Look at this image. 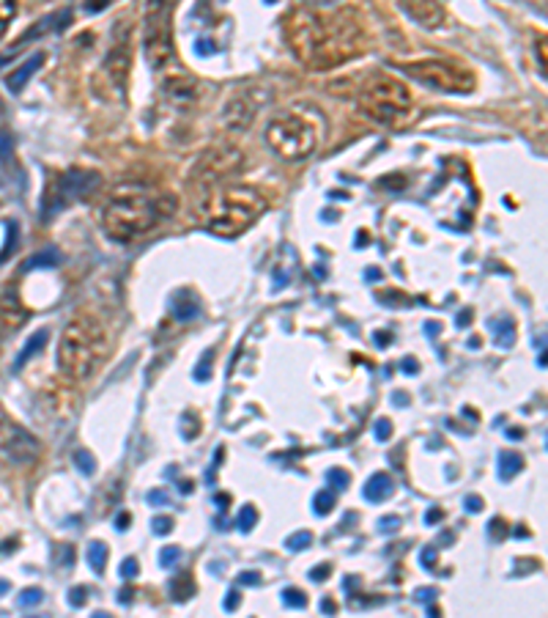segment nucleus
I'll use <instances>...</instances> for the list:
<instances>
[{"mask_svg":"<svg viewBox=\"0 0 548 618\" xmlns=\"http://www.w3.org/2000/svg\"><path fill=\"white\" fill-rule=\"evenodd\" d=\"M469 319H471V314H469V311H463V314H458V328H463V325H466V322H469Z\"/></svg>","mask_w":548,"mask_h":618,"instance_id":"nucleus-51","label":"nucleus"},{"mask_svg":"<svg viewBox=\"0 0 548 618\" xmlns=\"http://www.w3.org/2000/svg\"><path fill=\"white\" fill-rule=\"evenodd\" d=\"M9 588H12V585H9V580H0V596H4Z\"/></svg>","mask_w":548,"mask_h":618,"instance_id":"nucleus-53","label":"nucleus"},{"mask_svg":"<svg viewBox=\"0 0 548 618\" xmlns=\"http://www.w3.org/2000/svg\"><path fill=\"white\" fill-rule=\"evenodd\" d=\"M255 522H258V511H255L253 506H244V508L239 511V528H242L244 533H250V530L255 528Z\"/></svg>","mask_w":548,"mask_h":618,"instance_id":"nucleus-28","label":"nucleus"},{"mask_svg":"<svg viewBox=\"0 0 548 618\" xmlns=\"http://www.w3.org/2000/svg\"><path fill=\"white\" fill-rule=\"evenodd\" d=\"M439 519H441V511H439V508H433L430 514H425V522H428V525H433V522H439Z\"/></svg>","mask_w":548,"mask_h":618,"instance_id":"nucleus-50","label":"nucleus"},{"mask_svg":"<svg viewBox=\"0 0 548 618\" xmlns=\"http://www.w3.org/2000/svg\"><path fill=\"white\" fill-rule=\"evenodd\" d=\"M129 67H132V37H129V26L124 28V37L113 42L108 58H105V75L113 83V89H119L124 94L127 78H129Z\"/></svg>","mask_w":548,"mask_h":618,"instance_id":"nucleus-13","label":"nucleus"},{"mask_svg":"<svg viewBox=\"0 0 548 618\" xmlns=\"http://www.w3.org/2000/svg\"><path fill=\"white\" fill-rule=\"evenodd\" d=\"M422 563H425V566H433V563H436V550H433V547H428V550L422 552Z\"/></svg>","mask_w":548,"mask_h":618,"instance_id":"nucleus-47","label":"nucleus"},{"mask_svg":"<svg viewBox=\"0 0 548 618\" xmlns=\"http://www.w3.org/2000/svg\"><path fill=\"white\" fill-rule=\"evenodd\" d=\"M512 341H515V325L510 319L493 322V344L507 350V347H512Z\"/></svg>","mask_w":548,"mask_h":618,"instance_id":"nucleus-21","label":"nucleus"},{"mask_svg":"<svg viewBox=\"0 0 548 618\" xmlns=\"http://www.w3.org/2000/svg\"><path fill=\"white\" fill-rule=\"evenodd\" d=\"M403 72L428 86V89H436V91H444V94H469L474 91V75L460 67V64H452V61H411L403 67Z\"/></svg>","mask_w":548,"mask_h":618,"instance_id":"nucleus-7","label":"nucleus"},{"mask_svg":"<svg viewBox=\"0 0 548 618\" xmlns=\"http://www.w3.org/2000/svg\"><path fill=\"white\" fill-rule=\"evenodd\" d=\"M39 602H42V591L39 588H28L20 596V607H36Z\"/></svg>","mask_w":548,"mask_h":618,"instance_id":"nucleus-34","label":"nucleus"},{"mask_svg":"<svg viewBox=\"0 0 548 618\" xmlns=\"http://www.w3.org/2000/svg\"><path fill=\"white\" fill-rule=\"evenodd\" d=\"M47 261H53V264H56V261H58V253H53V250H50V253H45V256H36V258H31V261H28V267H47Z\"/></svg>","mask_w":548,"mask_h":618,"instance_id":"nucleus-36","label":"nucleus"},{"mask_svg":"<svg viewBox=\"0 0 548 618\" xmlns=\"http://www.w3.org/2000/svg\"><path fill=\"white\" fill-rule=\"evenodd\" d=\"M283 37L299 64L307 69H335L367 50L365 31L351 12H313L296 9L285 17Z\"/></svg>","mask_w":548,"mask_h":618,"instance_id":"nucleus-1","label":"nucleus"},{"mask_svg":"<svg viewBox=\"0 0 548 618\" xmlns=\"http://www.w3.org/2000/svg\"><path fill=\"white\" fill-rule=\"evenodd\" d=\"M108 355H110V339L99 317L78 314L67 325L58 344L61 372L75 382H86L97 374V369L108 361Z\"/></svg>","mask_w":548,"mask_h":618,"instance_id":"nucleus-3","label":"nucleus"},{"mask_svg":"<svg viewBox=\"0 0 548 618\" xmlns=\"http://www.w3.org/2000/svg\"><path fill=\"white\" fill-rule=\"evenodd\" d=\"M15 152V138H12V132L9 130H0V160H9V154Z\"/></svg>","mask_w":548,"mask_h":618,"instance_id":"nucleus-29","label":"nucleus"},{"mask_svg":"<svg viewBox=\"0 0 548 618\" xmlns=\"http://www.w3.org/2000/svg\"><path fill=\"white\" fill-rule=\"evenodd\" d=\"M214 503H217V508H220V511H225V508H228V503H231V498H228V495H217V498H214Z\"/></svg>","mask_w":548,"mask_h":618,"instance_id":"nucleus-49","label":"nucleus"},{"mask_svg":"<svg viewBox=\"0 0 548 618\" xmlns=\"http://www.w3.org/2000/svg\"><path fill=\"white\" fill-rule=\"evenodd\" d=\"M88 563H91V569H94L97 574H102L105 566H108V544L91 541V547H88Z\"/></svg>","mask_w":548,"mask_h":618,"instance_id":"nucleus-22","label":"nucleus"},{"mask_svg":"<svg viewBox=\"0 0 548 618\" xmlns=\"http://www.w3.org/2000/svg\"><path fill=\"white\" fill-rule=\"evenodd\" d=\"M171 593H173V599H176V602L190 599V596H192V580H190L187 574H179V577L171 582Z\"/></svg>","mask_w":548,"mask_h":618,"instance_id":"nucleus-24","label":"nucleus"},{"mask_svg":"<svg viewBox=\"0 0 548 618\" xmlns=\"http://www.w3.org/2000/svg\"><path fill=\"white\" fill-rule=\"evenodd\" d=\"M389 435H392V424H389V421H378V424H376V437H378V440H387Z\"/></svg>","mask_w":548,"mask_h":618,"instance_id":"nucleus-39","label":"nucleus"},{"mask_svg":"<svg viewBox=\"0 0 548 618\" xmlns=\"http://www.w3.org/2000/svg\"><path fill=\"white\" fill-rule=\"evenodd\" d=\"M176 209L179 198L168 190L154 184H121L110 193L102 209V231L113 242L129 245L171 220Z\"/></svg>","mask_w":548,"mask_h":618,"instance_id":"nucleus-2","label":"nucleus"},{"mask_svg":"<svg viewBox=\"0 0 548 618\" xmlns=\"http://www.w3.org/2000/svg\"><path fill=\"white\" fill-rule=\"evenodd\" d=\"M400 12L422 28H439L444 23V9L436 0H395Z\"/></svg>","mask_w":548,"mask_h":618,"instance_id":"nucleus-15","label":"nucleus"},{"mask_svg":"<svg viewBox=\"0 0 548 618\" xmlns=\"http://www.w3.org/2000/svg\"><path fill=\"white\" fill-rule=\"evenodd\" d=\"M162 97L173 110H190L198 102V83L187 75H168L162 83Z\"/></svg>","mask_w":548,"mask_h":618,"instance_id":"nucleus-14","label":"nucleus"},{"mask_svg":"<svg viewBox=\"0 0 548 618\" xmlns=\"http://www.w3.org/2000/svg\"><path fill=\"white\" fill-rule=\"evenodd\" d=\"M45 61H47V56H45V53H36V56H31V58H28L26 64H20V67H17V69H15V72H12L9 78H6V86H9V89H12L15 94H20V91L26 89V83H28V80H31V78H34V75L39 72V67H42Z\"/></svg>","mask_w":548,"mask_h":618,"instance_id":"nucleus-16","label":"nucleus"},{"mask_svg":"<svg viewBox=\"0 0 548 618\" xmlns=\"http://www.w3.org/2000/svg\"><path fill=\"white\" fill-rule=\"evenodd\" d=\"M392 492H395V484H392V478H389L387 473L370 476V481H367L365 489H362L365 500H370V503H381V500L392 498Z\"/></svg>","mask_w":548,"mask_h":618,"instance_id":"nucleus-17","label":"nucleus"},{"mask_svg":"<svg viewBox=\"0 0 548 618\" xmlns=\"http://www.w3.org/2000/svg\"><path fill=\"white\" fill-rule=\"evenodd\" d=\"M176 0H146V15H165L173 9Z\"/></svg>","mask_w":548,"mask_h":618,"instance_id":"nucleus-30","label":"nucleus"},{"mask_svg":"<svg viewBox=\"0 0 548 618\" xmlns=\"http://www.w3.org/2000/svg\"><path fill=\"white\" fill-rule=\"evenodd\" d=\"M168 495L162 492V489H154V492H149V503H154V506H168Z\"/></svg>","mask_w":548,"mask_h":618,"instance_id":"nucleus-40","label":"nucleus"},{"mask_svg":"<svg viewBox=\"0 0 548 618\" xmlns=\"http://www.w3.org/2000/svg\"><path fill=\"white\" fill-rule=\"evenodd\" d=\"M266 212V201L258 190L244 184H231L206 198L201 217L214 236L233 239L247 231Z\"/></svg>","mask_w":548,"mask_h":618,"instance_id":"nucleus-4","label":"nucleus"},{"mask_svg":"<svg viewBox=\"0 0 548 618\" xmlns=\"http://www.w3.org/2000/svg\"><path fill=\"white\" fill-rule=\"evenodd\" d=\"M313 508H315V514H321V517H326L332 508H335V492H329V489H321L315 498H313Z\"/></svg>","mask_w":548,"mask_h":618,"instance_id":"nucleus-26","label":"nucleus"},{"mask_svg":"<svg viewBox=\"0 0 548 618\" xmlns=\"http://www.w3.org/2000/svg\"><path fill=\"white\" fill-rule=\"evenodd\" d=\"M135 574H138V560H135V558H127V560L121 563V577L132 580Z\"/></svg>","mask_w":548,"mask_h":618,"instance_id":"nucleus-37","label":"nucleus"},{"mask_svg":"<svg viewBox=\"0 0 548 618\" xmlns=\"http://www.w3.org/2000/svg\"><path fill=\"white\" fill-rule=\"evenodd\" d=\"M398 525H400V519H398V517H387V519H381V530H387V533H395V530H398Z\"/></svg>","mask_w":548,"mask_h":618,"instance_id":"nucleus-43","label":"nucleus"},{"mask_svg":"<svg viewBox=\"0 0 548 618\" xmlns=\"http://www.w3.org/2000/svg\"><path fill=\"white\" fill-rule=\"evenodd\" d=\"M239 582H244V585H258V582H261V574H258V571H253V574L247 571V574L239 577Z\"/></svg>","mask_w":548,"mask_h":618,"instance_id":"nucleus-44","label":"nucleus"},{"mask_svg":"<svg viewBox=\"0 0 548 618\" xmlns=\"http://www.w3.org/2000/svg\"><path fill=\"white\" fill-rule=\"evenodd\" d=\"M324 135V119L321 113H313L310 108H291L274 116L266 127V143L269 149L288 162L307 160Z\"/></svg>","mask_w":548,"mask_h":618,"instance_id":"nucleus-5","label":"nucleus"},{"mask_svg":"<svg viewBox=\"0 0 548 618\" xmlns=\"http://www.w3.org/2000/svg\"><path fill=\"white\" fill-rule=\"evenodd\" d=\"M171 308H173V317H176V319H195V317L201 314V305H198V299H195V297H190L187 291H179V294L173 297Z\"/></svg>","mask_w":548,"mask_h":618,"instance_id":"nucleus-18","label":"nucleus"},{"mask_svg":"<svg viewBox=\"0 0 548 618\" xmlns=\"http://www.w3.org/2000/svg\"><path fill=\"white\" fill-rule=\"evenodd\" d=\"M108 6H110V0H86V9L88 12H102Z\"/></svg>","mask_w":548,"mask_h":618,"instance_id":"nucleus-42","label":"nucleus"},{"mask_svg":"<svg viewBox=\"0 0 548 618\" xmlns=\"http://www.w3.org/2000/svg\"><path fill=\"white\" fill-rule=\"evenodd\" d=\"M403 369H408V372H417L419 366H417V361H414V358H408V361H403Z\"/></svg>","mask_w":548,"mask_h":618,"instance_id":"nucleus-52","label":"nucleus"},{"mask_svg":"<svg viewBox=\"0 0 548 618\" xmlns=\"http://www.w3.org/2000/svg\"><path fill=\"white\" fill-rule=\"evenodd\" d=\"M206 366H209V369H212V352H209V355H203V361H201V366H198V369H195V380H198V382H203V380H206V377H209V374H206Z\"/></svg>","mask_w":548,"mask_h":618,"instance_id":"nucleus-38","label":"nucleus"},{"mask_svg":"<svg viewBox=\"0 0 548 618\" xmlns=\"http://www.w3.org/2000/svg\"><path fill=\"white\" fill-rule=\"evenodd\" d=\"M75 465L86 473V476H91L94 470H97V465H94V456L88 454V451H78L75 454Z\"/></svg>","mask_w":548,"mask_h":618,"instance_id":"nucleus-31","label":"nucleus"},{"mask_svg":"<svg viewBox=\"0 0 548 618\" xmlns=\"http://www.w3.org/2000/svg\"><path fill=\"white\" fill-rule=\"evenodd\" d=\"M50 341V333L47 330H36V336H31L28 339V344L23 347V352L17 355V361H15V369H23L34 355H39L42 350H45V344Z\"/></svg>","mask_w":548,"mask_h":618,"instance_id":"nucleus-19","label":"nucleus"},{"mask_svg":"<svg viewBox=\"0 0 548 618\" xmlns=\"http://www.w3.org/2000/svg\"><path fill=\"white\" fill-rule=\"evenodd\" d=\"M83 593H86V588H75V591H72V596H69V602H72L75 607H80V604L86 602V596H83Z\"/></svg>","mask_w":548,"mask_h":618,"instance_id":"nucleus-45","label":"nucleus"},{"mask_svg":"<svg viewBox=\"0 0 548 618\" xmlns=\"http://www.w3.org/2000/svg\"><path fill=\"white\" fill-rule=\"evenodd\" d=\"M359 113L381 127H403L414 119V100L406 83L392 75H370L359 86Z\"/></svg>","mask_w":548,"mask_h":618,"instance_id":"nucleus-6","label":"nucleus"},{"mask_svg":"<svg viewBox=\"0 0 548 618\" xmlns=\"http://www.w3.org/2000/svg\"><path fill=\"white\" fill-rule=\"evenodd\" d=\"M283 604L291 607V610H305L307 607V596L302 588H285L283 591Z\"/></svg>","mask_w":548,"mask_h":618,"instance_id":"nucleus-25","label":"nucleus"},{"mask_svg":"<svg viewBox=\"0 0 548 618\" xmlns=\"http://www.w3.org/2000/svg\"><path fill=\"white\" fill-rule=\"evenodd\" d=\"M116 522H119V530H121V525H127V522H129V514H124V517H119V519H116Z\"/></svg>","mask_w":548,"mask_h":618,"instance_id":"nucleus-54","label":"nucleus"},{"mask_svg":"<svg viewBox=\"0 0 548 618\" xmlns=\"http://www.w3.org/2000/svg\"><path fill=\"white\" fill-rule=\"evenodd\" d=\"M313 544V533L310 530H299V533H291L285 539V547L288 550H307Z\"/></svg>","mask_w":548,"mask_h":618,"instance_id":"nucleus-27","label":"nucleus"},{"mask_svg":"<svg viewBox=\"0 0 548 618\" xmlns=\"http://www.w3.org/2000/svg\"><path fill=\"white\" fill-rule=\"evenodd\" d=\"M329 569H332L329 563H324V566H315V569L310 571V577H313L315 582H318V580H326V577H329Z\"/></svg>","mask_w":548,"mask_h":618,"instance_id":"nucleus-41","label":"nucleus"},{"mask_svg":"<svg viewBox=\"0 0 548 618\" xmlns=\"http://www.w3.org/2000/svg\"><path fill=\"white\" fill-rule=\"evenodd\" d=\"M0 454L15 465H34L39 459V443L17 421L0 410Z\"/></svg>","mask_w":548,"mask_h":618,"instance_id":"nucleus-9","label":"nucleus"},{"mask_svg":"<svg viewBox=\"0 0 548 618\" xmlns=\"http://www.w3.org/2000/svg\"><path fill=\"white\" fill-rule=\"evenodd\" d=\"M179 558H181V550H179V547H165L162 555H160V563H162L165 569H171V566L179 563Z\"/></svg>","mask_w":548,"mask_h":618,"instance_id":"nucleus-33","label":"nucleus"},{"mask_svg":"<svg viewBox=\"0 0 548 618\" xmlns=\"http://www.w3.org/2000/svg\"><path fill=\"white\" fill-rule=\"evenodd\" d=\"M15 15H17V4H15V0H0V39L6 37Z\"/></svg>","mask_w":548,"mask_h":618,"instance_id":"nucleus-23","label":"nucleus"},{"mask_svg":"<svg viewBox=\"0 0 548 618\" xmlns=\"http://www.w3.org/2000/svg\"><path fill=\"white\" fill-rule=\"evenodd\" d=\"M466 508L469 511H480L482 508V500L480 498H466Z\"/></svg>","mask_w":548,"mask_h":618,"instance_id":"nucleus-48","label":"nucleus"},{"mask_svg":"<svg viewBox=\"0 0 548 618\" xmlns=\"http://www.w3.org/2000/svg\"><path fill=\"white\" fill-rule=\"evenodd\" d=\"M171 12L146 15L143 53L151 69H165L173 61V37H171Z\"/></svg>","mask_w":548,"mask_h":618,"instance_id":"nucleus-10","label":"nucleus"},{"mask_svg":"<svg viewBox=\"0 0 548 618\" xmlns=\"http://www.w3.org/2000/svg\"><path fill=\"white\" fill-rule=\"evenodd\" d=\"M521 467H523V459H521L515 451H501V454H499L496 473H499V478H501V481L515 478V473H521Z\"/></svg>","mask_w":548,"mask_h":618,"instance_id":"nucleus-20","label":"nucleus"},{"mask_svg":"<svg viewBox=\"0 0 548 618\" xmlns=\"http://www.w3.org/2000/svg\"><path fill=\"white\" fill-rule=\"evenodd\" d=\"M326 481H332V487L343 492V489L348 487V473H346V470H337V467H332V470L326 473Z\"/></svg>","mask_w":548,"mask_h":618,"instance_id":"nucleus-32","label":"nucleus"},{"mask_svg":"<svg viewBox=\"0 0 548 618\" xmlns=\"http://www.w3.org/2000/svg\"><path fill=\"white\" fill-rule=\"evenodd\" d=\"M239 165H242V154H239L236 149H217V152H206V154L198 160L192 176H195V182H209V184H214V182H220L222 176H231L233 171H239Z\"/></svg>","mask_w":548,"mask_h":618,"instance_id":"nucleus-12","label":"nucleus"},{"mask_svg":"<svg viewBox=\"0 0 548 618\" xmlns=\"http://www.w3.org/2000/svg\"><path fill=\"white\" fill-rule=\"evenodd\" d=\"M151 528H154V533H157V536L171 533V530H173V519H171V517H157V519L151 522Z\"/></svg>","mask_w":548,"mask_h":618,"instance_id":"nucleus-35","label":"nucleus"},{"mask_svg":"<svg viewBox=\"0 0 548 618\" xmlns=\"http://www.w3.org/2000/svg\"><path fill=\"white\" fill-rule=\"evenodd\" d=\"M239 602H242V599H239V593H236V591H231V593L225 596V610H236V607H239Z\"/></svg>","mask_w":548,"mask_h":618,"instance_id":"nucleus-46","label":"nucleus"},{"mask_svg":"<svg viewBox=\"0 0 548 618\" xmlns=\"http://www.w3.org/2000/svg\"><path fill=\"white\" fill-rule=\"evenodd\" d=\"M102 187V176L97 171H67L53 182V190L47 193L45 201V217H50L53 212L67 209L75 201H88L97 190Z\"/></svg>","mask_w":548,"mask_h":618,"instance_id":"nucleus-8","label":"nucleus"},{"mask_svg":"<svg viewBox=\"0 0 548 618\" xmlns=\"http://www.w3.org/2000/svg\"><path fill=\"white\" fill-rule=\"evenodd\" d=\"M261 94L255 89H244L239 94H233L225 108H222V127L225 130H233V132H242L250 127V121L255 119L258 113V105H261Z\"/></svg>","mask_w":548,"mask_h":618,"instance_id":"nucleus-11","label":"nucleus"}]
</instances>
